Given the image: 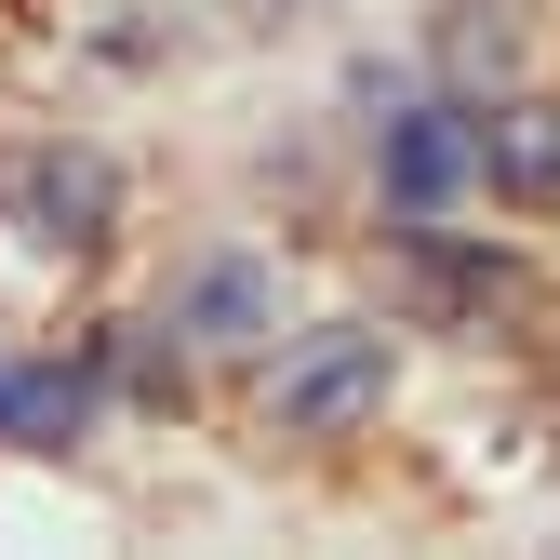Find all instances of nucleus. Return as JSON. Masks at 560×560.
<instances>
[{
  "mask_svg": "<svg viewBox=\"0 0 560 560\" xmlns=\"http://www.w3.org/2000/svg\"><path fill=\"white\" fill-rule=\"evenodd\" d=\"M374 400H387V334H307V361H280V387H267L280 428H347Z\"/></svg>",
  "mask_w": 560,
  "mask_h": 560,
  "instance_id": "nucleus-2",
  "label": "nucleus"
},
{
  "mask_svg": "<svg viewBox=\"0 0 560 560\" xmlns=\"http://www.w3.org/2000/svg\"><path fill=\"white\" fill-rule=\"evenodd\" d=\"M0 428H81V374H0Z\"/></svg>",
  "mask_w": 560,
  "mask_h": 560,
  "instance_id": "nucleus-5",
  "label": "nucleus"
},
{
  "mask_svg": "<svg viewBox=\"0 0 560 560\" xmlns=\"http://www.w3.org/2000/svg\"><path fill=\"white\" fill-rule=\"evenodd\" d=\"M187 320H214V334H241V320H254V280H241V267H214V280H200V294H187Z\"/></svg>",
  "mask_w": 560,
  "mask_h": 560,
  "instance_id": "nucleus-6",
  "label": "nucleus"
},
{
  "mask_svg": "<svg viewBox=\"0 0 560 560\" xmlns=\"http://www.w3.org/2000/svg\"><path fill=\"white\" fill-rule=\"evenodd\" d=\"M0 214H14L40 254H94L120 214V174L94 148H0Z\"/></svg>",
  "mask_w": 560,
  "mask_h": 560,
  "instance_id": "nucleus-1",
  "label": "nucleus"
},
{
  "mask_svg": "<svg viewBox=\"0 0 560 560\" xmlns=\"http://www.w3.org/2000/svg\"><path fill=\"white\" fill-rule=\"evenodd\" d=\"M241 14H280V0H241Z\"/></svg>",
  "mask_w": 560,
  "mask_h": 560,
  "instance_id": "nucleus-7",
  "label": "nucleus"
},
{
  "mask_svg": "<svg viewBox=\"0 0 560 560\" xmlns=\"http://www.w3.org/2000/svg\"><path fill=\"white\" fill-rule=\"evenodd\" d=\"M467 161H480V133H467L454 107H428V120H387V187H400V214H441Z\"/></svg>",
  "mask_w": 560,
  "mask_h": 560,
  "instance_id": "nucleus-3",
  "label": "nucleus"
},
{
  "mask_svg": "<svg viewBox=\"0 0 560 560\" xmlns=\"http://www.w3.org/2000/svg\"><path fill=\"white\" fill-rule=\"evenodd\" d=\"M467 133H480V174H494L508 200H560V107H494Z\"/></svg>",
  "mask_w": 560,
  "mask_h": 560,
  "instance_id": "nucleus-4",
  "label": "nucleus"
}]
</instances>
